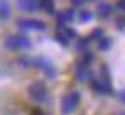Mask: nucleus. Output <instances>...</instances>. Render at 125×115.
Wrapping results in <instances>:
<instances>
[{
	"mask_svg": "<svg viewBox=\"0 0 125 115\" xmlns=\"http://www.w3.org/2000/svg\"><path fill=\"white\" fill-rule=\"evenodd\" d=\"M4 46L7 50H29L33 46V43L26 34H12V36L5 38Z\"/></svg>",
	"mask_w": 125,
	"mask_h": 115,
	"instance_id": "f257e3e1",
	"label": "nucleus"
},
{
	"mask_svg": "<svg viewBox=\"0 0 125 115\" xmlns=\"http://www.w3.org/2000/svg\"><path fill=\"white\" fill-rule=\"evenodd\" d=\"M28 93H29V98L36 103H43L48 100V89H46V84L43 81H34L28 88Z\"/></svg>",
	"mask_w": 125,
	"mask_h": 115,
	"instance_id": "f03ea898",
	"label": "nucleus"
},
{
	"mask_svg": "<svg viewBox=\"0 0 125 115\" xmlns=\"http://www.w3.org/2000/svg\"><path fill=\"white\" fill-rule=\"evenodd\" d=\"M79 101H81V94L77 91H70L63 96L62 100V113L63 115H69L72 112H75V108L79 106Z\"/></svg>",
	"mask_w": 125,
	"mask_h": 115,
	"instance_id": "7ed1b4c3",
	"label": "nucleus"
},
{
	"mask_svg": "<svg viewBox=\"0 0 125 115\" xmlns=\"http://www.w3.org/2000/svg\"><path fill=\"white\" fill-rule=\"evenodd\" d=\"M34 67H38L40 70H43V74H45L48 79L57 77V69H55V65H53L48 58H45V57H36V58H34Z\"/></svg>",
	"mask_w": 125,
	"mask_h": 115,
	"instance_id": "20e7f679",
	"label": "nucleus"
},
{
	"mask_svg": "<svg viewBox=\"0 0 125 115\" xmlns=\"http://www.w3.org/2000/svg\"><path fill=\"white\" fill-rule=\"evenodd\" d=\"M17 24L24 31H45L46 29V23L40 19H19Z\"/></svg>",
	"mask_w": 125,
	"mask_h": 115,
	"instance_id": "39448f33",
	"label": "nucleus"
},
{
	"mask_svg": "<svg viewBox=\"0 0 125 115\" xmlns=\"http://www.w3.org/2000/svg\"><path fill=\"white\" fill-rule=\"evenodd\" d=\"M89 84H91V89L96 91L98 94H113V88L111 84H106L101 77H91L89 79Z\"/></svg>",
	"mask_w": 125,
	"mask_h": 115,
	"instance_id": "423d86ee",
	"label": "nucleus"
},
{
	"mask_svg": "<svg viewBox=\"0 0 125 115\" xmlns=\"http://www.w3.org/2000/svg\"><path fill=\"white\" fill-rule=\"evenodd\" d=\"M55 17H57V26L60 29H63L69 23H72L75 19V9H67L63 12H57Z\"/></svg>",
	"mask_w": 125,
	"mask_h": 115,
	"instance_id": "0eeeda50",
	"label": "nucleus"
},
{
	"mask_svg": "<svg viewBox=\"0 0 125 115\" xmlns=\"http://www.w3.org/2000/svg\"><path fill=\"white\" fill-rule=\"evenodd\" d=\"M75 77H77V81L79 82H84V81H89L91 77H93V74H91V70H89V65H86V64H77L75 65Z\"/></svg>",
	"mask_w": 125,
	"mask_h": 115,
	"instance_id": "6e6552de",
	"label": "nucleus"
},
{
	"mask_svg": "<svg viewBox=\"0 0 125 115\" xmlns=\"http://www.w3.org/2000/svg\"><path fill=\"white\" fill-rule=\"evenodd\" d=\"M17 7L22 12H38L40 2L38 0H17Z\"/></svg>",
	"mask_w": 125,
	"mask_h": 115,
	"instance_id": "1a4fd4ad",
	"label": "nucleus"
},
{
	"mask_svg": "<svg viewBox=\"0 0 125 115\" xmlns=\"http://www.w3.org/2000/svg\"><path fill=\"white\" fill-rule=\"evenodd\" d=\"M113 14V5L108 4V2H101L98 5V16L99 17H110Z\"/></svg>",
	"mask_w": 125,
	"mask_h": 115,
	"instance_id": "9d476101",
	"label": "nucleus"
},
{
	"mask_svg": "<svg viewBox=\"0 0 125 115\" xmlns=\"http://www.w3.org/2000/svg\"><path fill=\"white\" fill-rule=\"evenodd\" d=\"M12 16V11H10V5L7 0H0V19H9Z\"/></svg>",
	"mask_w": 125,
	"mask_h": 115,
	"instance_id": "9b49d317",
	"label": "nucleus"
},
{
	"mask_svg": "<svg viewBox=\"0 0 125 115\" xmlns=\"http://www.w3.org/2000/svg\"><path fill=\"white\" fill-rule=\"evenodd\" d=\"M110 48H111V38L103 36V38H99V40H98V50L106 52V50H110Z\"/></svg>",
	"mask_w": 125,
	"mask_h": 115,
	"instance_id": "f8f14e48",
	"label": "nucleus"
},
{
	"mask_svg": "<svg viewBox=\"0 0 125 115\" xmlns=\"http://www.w3.org/2000/svg\"><path fill=\"white\" fill-rule=\"evenodd\" d=\"M62 33H63V36L67 38V41L70 43L72 40H77V33H75V29H70V28H63L62 29Z\"/></svg>",
	"mask_w": 125,
	"mask_h": 115,
	"instance_id": "ddd939ff",
	"label": "nucleus"
},
{
	"mask_svg": "<svg viewBox=\"0 0 125 115\" xmlns=\"http://www.w3.org/2000/svg\"><path fill=\"white\" fill-rule=\"evenodd\" d=\"M87 46H89V38H81L79 41H77V50L79 52H87Z\"/></svg>",
	"mask_w": 125,
	"mask_h": 115,
	"instance_id": "4468645a",
	"label": "nucleus"
},
{
	"mask_svg": "<svg viewBox=\"0 0 125 115\" xmlns=\"http://www.w3.org/2000/svg\"><path fill=\"white\" fill-rule=\"evenodd\" d=\"M103 36H104V34H103V29H94L87 38H89V41H94V40L98 41V40H99V38H103Z\"/></svg>",
	"mask_w": 125,
	"mask_h": 115,
	"instance_id": "2eb2a0df",
	"label": "nucleus"
},
{
	"mask_svg": "<svg viewBox=\"0 0 125 115\" xmlns=\"http://www.w3.org/2000/svg\"><path fill=\"white\" fill-rule=\"evenodd\" d=\"M55 41H57V43H60L62 46H69V41H67V38L63 36V33H62V31L55 34Z\"/></svg>",
	"mask_w": 125,
	"mask_h": 115,
	"instance_id": "dca6fc26",
	"label": "nucleus"
},
{
	"mask_svg": "<svg viewBox=\"0 0 125 115\" xmlns=\"http://www.w3.org/2000/svg\"><path fill=\"white\" fill-rule=\"evenodd\" d=\"M19 64H22V67H26V69H33V67H34V58H28V57H24V58L19 60Z\"/></svg>",
	"mask_w": 125,
	"mask_h": 115,
	"instance_id": "f3484780",
	"label": "nucleus"
},
{
	"mask_svg": "<svg viewBox=\"0 0 125 115\" xmlns=\"http://www.w3.org/2000/svg\"><path fill=\"white\" fill-rule=\"evenodd\" d=\"M79 19H81L82 23H89V21L93 19V14H91L89 11H81V14H79Z\"/></svg>",
	"mask_w": 125,
	"mask_h": 115,
	"instance_id": "a211bd4d",
	"label": "nucleus"
},
{
	"mask_svg": "<svg viewBox=\"0 0 125 115\" xmlns=\"http://www.w3.org/2000/svg\"><path fill=\"white\" fill-rule=\"evenodd\" d=\"M116 24H118V29H125V17H118Z\"/></svg>",
	"mask_w": 125,
	"mask_h": 115,
	"instance_id": "6ab92c4d",
	"label": "nucleus"
},
{
	"mask_svg": "<svg viewBox=\"0 0 125 115\" xmlns=\"http://www.w3.org/2000/svg\"><path fill=\"white\" fill-rule=\"evenodd\" d=\"M116 7H118L120 11L125 12V0H118V2H116Z\"/></svg>",
	"mask_w": 125,
	"mask_h": 115,
	"instance_id": "aec40b11",
	"label": "nucleus"
},
{
	"mask_svg": "<svg viewBox=\"0 0 125 115\" xmlns=\"http://www.w3.org/2000/svg\"><path fill=\"white\" fill-rule=\"evenodd\" d=\"M118 96H120V100L125 103V89H123V91H120V93H118Z\"/></svg>",
	"mask_w": 125,
	"mask_h": 115,
	"instance_id": "412c9836",
	"label": "nucleus"
},
{
	"mask_svg": "<svg viewBox=\"0 0 125 115\" xmlns=\"http://www.w3.org/2000/svg\"><path fill=\"white\" fill-rule=\"evenodd\" d=\"M33 115H45V113H43L40 108H36V110H33Z\"/></svg>",
	"mask_w": 125,
	"mask_h": 115,
	"instance_id": "4be33fe9",
	"label": "nucleus"
},
{
	"mask_svg": "<svg viewBox=\"0 0 125 115\" xmlns=\"http://www.w3.org/2000/svg\"><path fill=\"white\" fill-rule=\"evenodd\" d=\"M72 2H74L75 5H81V4H84V0H72Z\"/></svg>",
	"mask_w": 125,
	"mask_h": 115,
	"instance_id": "5701e85b",
	"label": "nucleus"
},
{
	"mask_svg": "<svg viewBox=\"0 0 125 115\" xmlns=\"http://www.w3.org/2000/svg\"><path fill=\"white\" fill-rule=\"evenodd\" d=\"M84 2H94V0H84Z\"/></svg>",
	"mask_w": 125,
	"mask_h": 115,
	"instance_id": "b1692460",
	"label": "nucleus"
},
{
	"mask_svg": "<svg viewBox=\"0 0 125 115\" xmlns=\"http://www.w3.org/2000/svg\"><path fill=\"white\" fill-rule=\"evenodd\" d=\"M118 115H125V113H118Z\"/></svg>",
	"mask_w": 125,
	"mask_h": 115,
	"instance_id": "393cba45",
	"label": "nucleus"
}]
</instances>
